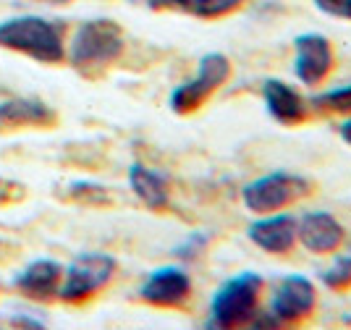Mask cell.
<instances>
[{
    "label": "cell",
    "mask_w": 351,
    "mask_h": 330,
    "mask_svg": "<svg viewBox=\"0 0 351 330\" xmlns=\"http://www.w3.org/2000/svg\"><path fill=\"white\" fill-rule=\"evenodd\" d=\"M249 241L267 255H289L296 246V217L289 213H270V217H257L247 228Z\"/></svg>",
    "instance_id": "11"
},
{
    "label": "cell",
    "mask_w": 351,
    "mask_h": 330,
    "mask_svg": "<svg viewBox=\"0 0 351 330\" xmlns=\"http://www.w3.org/2000/svg\"><path fill=\"white\" fill-rule=\"evenodd\" d=\"M322 283L330 291H349L351 288V255H341L336 262L322 273Z\"/></svg>",
    "instance_id": "18"
},
{
    "label": "cell",
    "mask_w": 351,
    "mask_h": 330,
    "mask_svg": "<svg viewBox=\"0 0 351 330\" xmlns=\"http://www.w3.org/2000/svg\"><path fill=\"white\" fill-rule=\"evenodd\" d=\"M309 105L317 110V113L325 115H349L351 113V84L338 86V89H330V92H322V95H315Z\"/></svg>",
    "instance_id": "16"
},
{
    "label": "cell",
    "mask_w": 351,
    "mask_h": 330,
    "mask_svg": "<svg viewBox=\"0 0 351 330\" xmlns=\"http://www.w3.org/2000/svg\"><path fill=\"white\" fill-rule=\"evenodd\" d=\"M0 191H3V197H0V202H3V204H5V202L24 200V187H19V184H14V181L0 178Z\"/></svg>",
    "instance_id": "23"
},
{
    "label": "cell",
    "mask_w": 351,
    "mask_h": 330,
    "mask_svg": "<svg viewBox=\"0 0 351 330\" xmlns=\"http://www.w3.org/2000/svg\"><path fill=\"white\" fill-rule=\"evenodd\" d=\"M129 184H132L134 194L145 202L149 210L162 213L171 204V189H168V178L158 171H149L147 165L134 163L129 168Z\"/></svg>",
    "instance_id": "14"
},
{
    "label": "cell",
    "mask_w": 351,
    "mask_h": 330,
    "mask_svg": "<svg viewBox=\"0 0 351 330\" xmlns=\"http://www.w3.org/2000/svg\"><path fill=\"white\" fill-rule=\"evenodd\" d=\"M312 191H315V184L304 176L276 171L249 181L247 187L241 189V202L254 215H270V213H278L293 202L309 197Z\"/></svg>",
    "instance_id": "4"
},
{
    "label": "cell",
    "mask_w": 351,
    "mask_h": 330,
    "mask_svg": "<svg viewBox=\"0 0 351 330\" xmlns=\"http://www.w3.org/2000/svg\"><path fill=\"white\" fill-rule=\"evenodd\" d=\"M191 296V278L181 268L168 265L147 278L139 288V299L152 307H181Z\"/></svg>",
    "instance_id": "9"
},
{
    "label": "cell",
    "mask_w": 351,
    "mask_h": 330,
    "mask_svg": "<svg viewBox=\"0 0 351 330\" xmlns=\"http://www.w3.org/2000/svg\"><path fill=\"white\" fill-rule=\"evenodd\" d=\"M56 113L37 100L0 102V129H27V126H53Z\"/></svg>",
    "instance_id": "13"
},
{
    "label": "cell",
    "mask_w": 351,
    "mask_h": 330,
    "mask_svg": "<svg viewBox=\"0 0 351 330\" xmlns=\"http://www.w3.org/2000/svg\"><path fill=\"white\" fill-rule=\"evenodd\" d=\"M244 3L247 0H194L189 14L199 16V19H220V16L239 11Z\"/></svg>",
    "instance_id": "19"
},
{
    "label": "cell",
    "mask_w": 351,
    "mask_h": 330,
    "mask_svg": "<svg viewBox=\"0 0 351 330\" xmlns=\"http://www.w3.org/2000/svg\"><path fill=\"white\" fill-rule=\"evenodd\" d=\"M116 273V259L110 255H82L73 259V265L66 270V283L60 288V299L63 302H87L89 296H95L108 281Z\"/></svg>",
    "instance_id": "7"
},
{
    "label": "cell",
    "mask_w": 351,
    "mask_h": 330,
    "mask_svg": "<svg viewBox=\"0 0 351 330\" xmlns=\"http://www.w3.org/2000/svg\"><path fill=\"white\" fill-rule=\"evenodd\" d=\"M346 231L330 213H307L302 220H296V241L312 252V255H330L343 244Z\"/></svg>",
    "instance_id": "10"
},
{
    "label": "cell",
    "mask_w": 351,
    "mask_h": 330,
    "mask_svg": "<svg viewBox=\"0 0 351 330\" xmlns=\"http://www.w3.org/2000/svg\"><path fill=\"white\" fill-rule=\"evenodd\" d=\"M205 246H207L205 233H194V236H189L181 246H176L173 255L176 257H181V259H186V262H194V259L205 252Z\"/></svg>",
    "instance_id": "20"
},
{
    "label": "cell",
    "mask_w": 351,
    "mask_h": 330,
    "mask_svg": "<svg viewBox=\"0 0 351 330\" xmlns=\"http://www.w3.org/2000/svg\"><path fill=\"white\" fill-rule=\"evenodd\" d=\"M0 47L43 60L60 63L63 60V40L60 29L40 16H19L0 24Z\"/></svg>",
    "instance_id": "3"
},
{
    "label": "cell",
    "mask_w": 351,
    "mask_h": 330,
    "mask_svg": "<svg viewBox=\"0 0 351 330\" xmlns=\"http://www.w3.org/2000/svg\"><path fill=\"white\" fill-rule=\"evenodd\" d=\"M63 278V268L53 259H37L32 262L24 273L16 278V286L21 294H27L32 299H50L56 291H58V283Z\"/></svg>",
    "instance_id": "15"
},
{
    "label": "cell",
    "mask_w": 351,
    "mask_h": 330,
    "mask_svg": "<svg viewBox=\"0 0 351 330\" xmlns=\"http://www.w3.org/2000/svg\"><path fill=\"white\" fill-rule=\"evenodd\" d=\"M260 296H263V275L247 270L228 278L213 294L207 328L234 330L252 325L260 312Z\"/></svg>",
    "instance_id": "1"
},
{
    "label": "cell",
    "mask_w": 351,
    "mask_h": 330,
    "mask_svg": "<svg viewBox=\"0 0 351 330\" xmlns=\"http://www.w3.org/2000/svg\"><path fill=\"white\" fill-rule=\"evenodd\" d=\"M40 3H53V5H66V3H71V0H40Z\"/></svg>",
    "instance_id": "25"
},
{
    "label": "cell",
    "mask_w": 351,
    "mask_h": 330,
    "mask_svg": "<svg viewBox=\"0 0 351 330\" xmlns=\"http://www.w3.org/2000/svg\"><path fill=\"white\" fill-rule=\"evenodd\" d=\"M296 47V60H293V73L304 86H317L328 79V73L336 66L333 45L325 34L317 32H304L293 37Z\"/></svg>",
    "instance_id": "8"
},
{
    "label": "cell",
    "mask_w": 351,
    "mask_h": 330,
    "mask_svg": "<svg viewBox=\"0 0 351 330\" xmlns=\"http://www.w3.org/2000/svg\"><path fill=\"white\" fill-rule=\"evenodd\" d=\"M228 76H231V60L223 56V53H205V56L199 58L197 76L191 82H186V84L173 89V95H171V110L176 115L197 113L210 100V95L228 82Z\"/></svg>",
    "instance_id": "6"
},
{
    "label": "cell",
    "mask_w": 351,
    "mask_h": 330,
    "mask_svg": "<svg viewBox=\"0 0 351 330\" xmlns=\"http://www.w3.org/2000/svg\"><path fill=\"white\" fill-rule=\"evenodd\" d=\"M69 200L79 202V204H89V207H108L113 204L110 191L95 181H76L69 187Z\"/></svg>",
    "instance_id": "17"
},
{
    "label": "cell",
    "mask_w": 351,
    "mask_h": 330,
    "mask_svg": "<svg viewBox=\"0 0 351 330\" xmlns=\"http://www.w3.org/2000/svg\"><path fill=\"white\" fill-rule=\"evenodd\" d=\"M147 8L152 11H191V3L194 0H145Z\"/></svg>",
    "instance_id": "22"
},
{
    "label": "cell",
    "mask_w": 351,
    "mask_h": 330,
    "mask_svg": "<svg viewBox=\"0 0 351 330\" xmlns=\"http://www.w3.org/2000/svg\"><path fill=\"white\" fill-rule=\"evenodd\" d=\"M123 53V32L110 19H92L76 32L71 45V66L82 76H103Z\"/></svg>",
    "instance_id": "2"
},
{
    "label": "cell",
    "mask_w": 351,
    "mask_h": 330,
    "mask_svg": "<svg viewBox=\"0 0 351 330\" xmlns=\"http://www.w3.org/2000/svg\"><path fill=\"white\" fill-rule=\"evenodd\" d=\"M263 100L270 118L278 121L280 126H299L309 118V108L304 97L280 79H265Z\"/></svg>",
    "instance_id": "12"
},
{
    "label": "cell",
    "mask_w": 351,
    "mask_h": 330,
    "mask_svg": "<svg viewBox=\"0 0 351 330\" xmlns=\"http://www.w3.org/2000/svg\"><path fill=\"white\" fill-rule=\"evenodd\" d=\"M338 134H341V139H343V142L351 144V118H349V121H343V123H341V129H338Z\"/></svg>",
    "instance_id": "24"
},
{
    "label": "cell",
    "mask_w": 351,
    "mask_h": 330,
    "mask_svg": "<svg viewBox=\"0 0 351 330\" xmlns=\"http://www.w3.org/2000/svg\"><path fill=\"white\" fill-rule=\"evenodd\" d=\"M317 307V291L312 286L307 275H286L278 283L273 302H270V315L265 320H254L252 325H270V328H283V325H302L315 315Z\"/></svg>",
    "instance_id": "5"
},
{
    "label": "cell",
    "mask_w": 351,
    "mask_h": 330,
    "mask_svg": "<svg viewBox=\"0 0 351 330\" xmlns=\"http://www.w3.org/2000/svg\"><path fill=\"white\" fill-rule=\"evenodd\" d=\"M317 5V11L333 19H346L351 21V0H312Z\"/></svg>",
    "instance_id": "21"
}]
</instances>
